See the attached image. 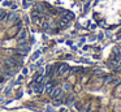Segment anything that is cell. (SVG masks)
<instances>
[{"mask_svg": "<svg viewBox=\"0 0 121 112\" xmlns=\"http://www.w3.org/2000/svg\"><path fill=\"white\" fill-rule=\"evenodd\" d=\"M9 4H11L9 1H4V3H3V5H4V7H5V5H9Z\"/></svg>", "mask_w": 121, "mask_h": 112, "instance_id": "8992f818", "label": "cell"}, {"mask_svg": "<svg viewBox=\"0 0 121 112\" xmlns=\"http://www.w3.org/2000/svg\"><path fill=\"white\" fill-rule=\"evenodd\" d=\"M95 14L105 25H117L121 22V0H99L95 5Z\"/></svg>", "mask_w": 121, "mask_h": 112, "instance_id": "6da1fadb", "label": "cell"}, {"mask_svg": "<svg viewBox=\"0 0 121 112\" xmlns=\"http://www.w3.org/2000/svg\"><path fill=\"white\" fill-rule=\"evenodd\" d=\"M17 38H18L20 40H24V39H26V38H27V30H26V29H22V30H20Z\"/></svg>", "mask_w": 121, "mask_h": 112, "instance_id": "7a4b0ae2", "label": "cell"}, {"mask_svg": "<svg viewBox=\"0 0 121 112\" xmlns=\"http://www.w3.org/2000/svg\"><path fill=\"white\" fill-rule=\"evenodd\" d=\"M51 94H52V96H55V98H56V96L60 95V90H59V89H56V90H53Z\"/></svg>", "mask_w": 121, "mask_h": 112, "instance_id": "3957f363", "label": "cell"}, {"mask_svg": "<svg viewBox=\"0 0 121 112\" xmlns=\"http://www.w3.org/2000/svg\"><path fill=\"white\" fill-rule=\"evenodd\" d=\"M39 56H40V52H39V51H38V52H35V54H34V56H33V60H37Z\"/></svg>", "mask_w": 121, "mask_h": 112, "instance_id": "5b68a950", "label": "cell"}, {"mask_svg": "<svg viewBox=\"0 0 121 112\" xmlns=\"http://www.w3.org/2000/svg\"><path fill=\"white\" fill-rule=\"evenodd\" d=\"M22 7L27 8V7H29V1H27V0H22Z\"/></svg>", "mask_w": 121, "mask_h": 112, "instance_id": "277c9868", "label": "cell"}, {"mask_svg": "<svg viewBox=\"0 0 121 112\" xmlns=\"http://www.w3.org/2000/svg\"><path fill=\"white\" fill-rule=\"evenodd\" d=\"M27 1H31V0H27Z\"/></svg>", "mask_w": 121, "mask_h": 112, "instance_id": "52a82bcc", "label": "cell"}]
</instances>
